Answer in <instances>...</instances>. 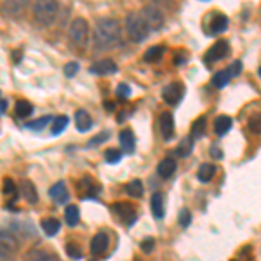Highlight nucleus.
<instances>
[{"mask_svg":"<svg viewBox=\"0 0 261 261\" xmlns=\"http://www.w3.org/2000/svg\"><path fill=\"white\" fill-rule=\"evenodd\" d=\"M140 14L150 30H160L164 26V14L155 5H145Z\"/></svg>","mask_w":261,"mask_h":261,"instance_id":"nucleus-6","label":"nucleus"},{"mask_svg":"<svg viewBox=\"0 0 261 261\" xmlns=\"http://www.w3.org/2000/svg\"><path fill=\"white\" fill-rule=\"evenodd\" d=\"M247 129H249L253 134H261V113L253 115L247 122Z\"/></svg>","mask_w":261,"mask_h":261,"instance_id":"nucleus-35","label":"nucleus"},{"mask_svg":"<svg viewBox=\"0 0 261 261\" xmlns=\"http://www.w3.org/2000/svg\"><path fill=\"white\" fill-rule=\"evenodd\" d=\"M150 206H151V213H153L155 220H162V218H164V197H162V193L157 191V193L151 195Z\"/></svg>","mask_w":261,"mask_h":261,"instance_id":"nucleus-21","label":"nucleus"},{"mask_svg":"<svg viewBox=\"0 0 261 261\" xmlns=\"http://www.w3.org/2000/svg\"><path fill=\"white\" fill-rule=\"evenodd\" d=\"M32 113H34V107H32V103H28L26 100H19L18 103H16V115H18V117L26 118Z\"/></svg>","mask_w":261,"mask_h":261,"instance_id":"nucleus-31","label":"nucleus"},{"mask_svg":"<svg viewBox=\"0 0 261 261\" xmlns=\"http://www.w3.org/2000/svg\"><path fill=\"white\" fill-rule=\"evenodd\" d=\"M164 51H166V47H164V45H153V47H150L147 52H145L143 59L147 63H155V61H158V59L162 58Z\"/></svg>","mask_w":261,"mask_h":261,"instance_id":"nucleus-28","label":"nucleus"},{"mask_svg":"<svg viewBox=\"0 0 261 261\" xmlns=\"http://www.w3.org/2000/svg\"><path fill=\"white\" fill-rule=\"evenodd\" d=\"M204 131H206V117H200L191 124V133L190 136L193 140H200L204 136Z\"/></svg>","mask_w":261,"mask_h":261,"instance_id":"nucleus-29","label":"nucleus"},{"mask_svg":"<svg viewBox=\"0 0 261 261\" xmlns=\"http://www.w3.org/2000/svg\"><path fill=\"white\" fill-rule=\"evenodd\" d=\"M228 42L226 40H218L214 45H211L209 51L206 52V56H204V61H206V67L211 68V65L216 61H220V59L226 58L228 54Z\"/></svg>","mask_w":261,"mask_h":261,"instance_id":"nucleus-8","label":"nucleus"},{"mask_svg":"<svg viewBox=\"0 0 261 261\" xmlns=\"http://www.w3.org/2000/svg\"><path fill=\"white\" fill-rule=\"evenodd\" d=\"M21 195L25 197V200L28 204H37L38 202V193L35 190L34 183L28 180H23L21 181Z\"/></svg>","mask_w":261,"mask_h":261,"instance_id":"nucleus-17","label":"nucleus"},{"mask_svg":"<svg viewBox=\"0 0 261 261\" xmlns=\"http://www.w3.org/2000/svg\"><path fill=\"white\" fill-rule=\"evenodd\" d=\"M37 0H4V14H11V16H18L19 12L25 11L26 5L34 4Z\"/></svg>","mask_w":261,"mask_h":261,"instance_id":"nucleus-12","label":"nucleus"},{"mask_svg":"<svg viewBox=\"0 0 261 261\" xmlns=\"http://www.w3.org/2000/svg\"><path fill=\"white\" fill-rule=\"evenodd\" d=\"M65 221H67L70 226H75V224L80 221V211H78L77 206H74V204L67 206V209H65Z\"/></svg>","mask_w":261,"mask_h":261,"instance_id":"nucleus-27","label":"nucleus"},{"mask_svg":"<svg viewBox=\"0 0 261 261\" xmlns=\"http://www.w3.org/2000/svg\"><path fill=\"white\" fill-rule=\"evenodd\" d=\"M178 221L183 228H188V224L191 223V213L188 209H181L180 214H178Z\"/></svg>","mask_w":261,"mask_h":261,"instance_id":"nucleus-37","label":"nucleus"},{"mask_svg":"<svg viewBox=\"0 0 261 261\" xmlns=\"http://www.w3.org/2000/svg\"><path fill=\"white\" fill-rule=\"evenodd\" d=\"M158 125H160V134L166 141H171L174 136V118L169 112H164L160 113V118H158Z\"/></svg>","mask_w":261,"mask_h":261,"instance_id":"nucleus-11","label":"nucleus"},{"mask_svg":"<svg viewBox=\"0 0 261 261\" xmlns=\"http://www.w3.org/2000/svg\"><path fill=\"white\" fill-rule=\"evenodd\" d=\"M176 160L171 157H166L164 160L158 162V166H157V174L162 178V180H169L171 176H173L174 173H176Z\"/></svg>","mask_w":261,"mask_h":261,"instance_id":"nucleus-13","label":"nucleus"},{"mask_svg":"<svg viewBox=\"0 0 261 261\" xmlns=\"http://www.w3.org/2000/svg\"><path fill=\"white\" fill-rule=\"evenodd\" d=\"M209 153H211V157L213 158H223V151H221V148L218 147V145H211Z\"/></svg>","mask_w":261,"mask_h":261,"instance_id":"nucleus-45","label":"nucleus"},{"mask_svg":"<svg viewBox=\"0 0 261 261\" xmlns=\"http://www.w3.org/2000/svg\"><path fill=\"white\" fill-rule=\"evenodd\" d=\"M232 261H253V256H251V247L247 246V247H244V249H240V253L237 254Z\"/></svg>","mask_w":261,"mask_h":261,"instance_id":"nucleus-40","label":"nucleus"},{"mask_svg":"<svg viewBox=\"0 0 261 261\" xmlns=\"http://www.w3.org/2000/svg\"><path fill=\"white\" fill-rule=\"evenodd\" d=\"M193 138H183L181 140V143L178 145V148H176V153L180 155V157H188V155L191 153V150H193Z\"/></svg>","mask_w":261,"mask_h":261,"instance_id":"nucleus-30","label":"nucleus"},{"mask_svg":"<svg viewBox=\"0 0 261 261\" xmlns=\"http://www.w3.org/2000/svg\"><path fill=\"white\" fill-rule=\"evenodd\" d=\"M51 122V117L49 115H45V117H42V118H38V120H34V122H28L26 124V127L28 129H34V131H42V129L45 127V125Z\"/></svg>","mask_w":261,"mask_h":261,"instance_id":"nucleus-36","label":"nucleus"},{"mask_svg":"<svg viewBox=\"0 0 261 261\" xmlns=\"http://www.w3.org/2000/svg\"><path fill=\"white\" fill-rule=\"evenodd\" d=\"M0 103H2V115H5V112H7V100H5V98H2V101H0Z\"/></svg>","mask_w":261,"mask_h":261,"instance_id":"nucleus-48","label":"nucleus"},{"mask_svg":"<svg viewBox=\"0 0 261 261\" xmlns=\"http://www.w3.org/2000/svg\"><path fill=\"white\" fill-rule=\"evenodd\" d=\"M120 42V26L115 19L101 18L92 30V44L98 51L113 49Z\"/></svg>","mask_w":261,"mask_h":261,"instance_id":"nucleus-1","label":"nucleus"},{"mask_svg":"<svg viewBox=\"0 0 261 261\" xmlns=\"http://www.w3.org/2000/svg\"><path fill=\"white\" fill-rule=\"evenodd\" d=\"M122 158V151L117 150V148H108L107 151H105V160L108 162V164H118Z\"/></svg>","mask_w":261,"mask_h":261,"instance_id":"nucleus-34","label":"nucleus"},{"mask_svg":"<svg viewBox=\"0 0 261 261\" xmlns=\"http://www.w3.org/2000/svg\"><path fill=\"white\" fill-rule=\"evenodd\" d=\"M42 230H44V233L47 237H54L56 233L59 232V228H61V223H59L56 218H44L40 223Z\"/></svg>","mask_w":261,"mask_h":261,"instance_id":"nucleus-22","label":"nucleus"},{"mask_svg":"<svg viewBox=\"0 0 261 261\" xmlns=\"http://www.w3.org/2000/svg\"><path fill=\"white\" fill-rule=\"evenodd\" d=\"M185 96V85L183 82H171L169 85L162 89V100L167 105H178Z\"/></svg>","mask_w":261,"mask_h":261,"instance_id":"nucleus-7","label":"nucleus"},{"mask_svg":"<svg viewBox=\"0 0 261 261\" xmlns=\"http://www.w3.org/2000/svg\"><path fill=\"white\" fill-rule=\"evenodd\" d=\"M117 70L118 67L112 59H101V61H96L94 65L89 67V74L94 75H113L117 74Z\"/></svg>","mask_w":261,"mask_h":261,"instance_id":"nucleus-10","label":"nucleus"},{"mask_svg":"<svg viewBox=\"0 0 261 261\" xmlns=\"http://www.w3.org/2000/svg\"><path fill=\"white\" fill-rule=\"evenodd\" d=\"M89 261H94V260H89Z\"/></svg>","mask_w":261,"mask_h":261,"instance_id":"nucleus-51","label":"nucleus"},{"mask_svg":"<svg viewBox=\"0 0 261 261\" xmlns=\"http://www.w3.org/2000/svg\"><path fill=\"white\" fill-rule=\"evenodd\" d=\"M108 138H110V133H108V131H107V133H101V134H98L96 138H92V140L87 143V147H98L100 143H105Z\"/></svg>","mask_w":261,"mask_h":261,"instance_id":"nucleus-41","label":"nucleus"},{"mask_svg":"<svg viewBox=\"0 0 261 261\" xmlns=\"http://www.w3.org/2000/svg\"><path fill=\"white\" fill-rule=\"evenodd\" d=\"M228 28V18L221 12L213 14V19L209 23V35H216V34H223L224 30Z\"/></svg>","mask_w":261,"mask_h":261,"instance_id":"nucleus-15","label":"nucleus"},{"mask_svg":"<svg viewBox=\"0 0 261 261\" xmlns=\"http://www.w3.org/2000/svg\"><path fill=\"white\" fill-rule=\"evenodd\" d=\"M232 118L228 117V115H220V117H216V120H214V133L218 134V136H224V134L232 129Z\"/></svg>","mask_w":261,"mask_h":261,"instance_id":"nucleus-20","label":"nucleus"},{"mask_svg":"<svg viewBox=\"0 0 261 261\" xmlns=\"http://www.w3.org/2000/svg\"><path fill=\"white\" fill-rule=\"evenodd\" d=\"M107 247H108L107 233L100 232V233H96V235L92 237V240H91V253H92V256H101V254H105Z\"/></svg>","mask_w":261,"mask_h":261,"instance_id":"nucleus-14","label":"nucleus"},{"mask_svg":"<svg viewBox=\"0 0 261 261\" xmlns=\"http://www.w3.org/2000/svg\"><path fill=\"white\" fill-rule=\"evenodd\" d=\"M230 78H232V74H230V70H221V72H218L216 75H213V78H211V84L214 85V87H218V89H221V87H224V85L230 82Z\"/></svg>","mask_w":261,"mask_h":261,"instance_id":"nucleus-26","label":"nucleus"},{"mask_svg":"<svg viewBox=\"0 0 261 261\" xmlns=\"http://www.w3.org/2000/svg\"><path fill=\"white\" fill-rule=\"evenodd\" d=\"M214 173H216V167H214L213 164H202V166L199 167L197 178H199V181H202V183H209L214 178Z\"/></svg>","mask_w":261,"mask_h":261,"instance_id":"nucleus-25","label":"nucleus"},{"mask_svg":"<svg viewBox=\"0 0 261 261\" xmlns=\"http://www.w3.org/2000/svg\"><path fill=\"white\" fill-rule=\"evenodd\" d=\"M63 70H65V75H67L68 78L75 77V75H77V72H78V65H77V61H70V63H67Z\"/></svg>","mask_w":261,"mask_h":261,"instance_id":"nucleus-39","label":"nucleus"},{"mask_svg":"<svg viewBox=\"0 0 261 261\" xmlns=\"http://www.w3.org/2000/svg\"><path fill=\"white\" fill-rule=\"evenodd\" d=\"M148 26L141 14L138 12H129L125 16V32H127L129 38L133 42H143L148 37Z\"/></svg>","mask_w":261,"mask_h":261,"instance_id":"nucleus-2","label":"nucleus"},{"mask_svg":"<svg viewBox=\"0 0 261 261\" xmlns=\"http://www.w3.org/2000/svg\"><path fill=\"white\" fill-rule=\"evenodd\" d=\"M153 249H155V240L151 239V237H148V239H145L143 242H141V251H143V253L150 254Z\"/></svg>","mask_w":261,"mask_h":261,"instance_id":"nucleus-42","label":"nucleus"},{"mask_svg":"<svg viewBox=\"0 0 261 261\" xmlns=\"http://www.w3.org/2000/svg\"><path fill=\"white\" fill-rule=\"evenodd\" d=\"M12 59H14V63H16V65H18V63L23 59V54H21V52H19V51L12 52Z\"/></svg>","mask_w":261,"mask_h":261,"instance_id":"nucleus-46","label":"nucleus"},{"mask_svg":"<svg viewBox=\"0 0 261 261\" xmlns=\"http://www.w3.org/2000/svg\"><path fill=\"white\" fill-rule=\"evenodd\" d=\"M115 92H117L118 98H129V96H131V89H129V85L124 84V82L117 85V91Z\"/></svg>","mask_w":261,"mask_h":261,"instance_id":"nucleus-43","label":"nucleus"},{"mask_svg":"<svg viewBox=\"0 0 261 261\" xmlns=\"http://www.w3.org/2000/svg\"><path fill=\"white\" fill-rule=\"evenodd\" d=\"M118 140H120V147L124 153H133L134 148H136V138H134L131 129H124L120 136H118Z\"/></svg>","mask_w":261,"mask_h":261,"instance_id":"nucleus-16","label":"nucleus"},{"mask_svg":"<svg viewBox=\"0 0 261 261\" xmlns=\"http://www.w3.org/2000/svg\"><path fill=\"white\" fill-rule=\"evenodd\" d=\"M67 254L72 258V260H80L82 258V251L80 247H77L75 244H67Z\"/></svg>","mask_w":261,"mask_h":261,"instance_id":"nucleus-38","label":"nucleus"},{"mask_svg":"<svg viewBox=\"0 0 261 261\" xmlns=\"http://www.w3.org/2000/svg\"><path fill=\"white\" fill-rule=\"evenodd\" d=\"M112 211H113V214L118 218L120 221H124L127 226H131V224L136 221V214H134V207L131 206V204L127 202H117L112 206Z\"/></svg>","mask_w":261,"mask_h":261,"instance_id":"nucleus-9","label":"nucleus"},{"mask_svg":"<svg viewBox=\"0 0 261 261\" xmlns=\"http://www.w3.org/2000/svg\"><path fill=\"white\" fill-rule=\"evenodd\" d=\"M26 261H61L54 253H47V251H32L26 256Z\"/></svg>","mask_w":261,"mask_h":261,"instance_id":"nucleus-23","label":"nucleus"},{"mask_svg":"<svg viewBox=\"0 0 261 261\" xmlns=\"http://www.w3.org/2000/svg\"><path fill=\"white\" fill-rule=\"evenodd\" d=\"M68 125V117L67 115H59V117L54 118V122H52V134L54 136H58V134H61V131H65Z\"/></svg>","mask_w":261,"mask_h":261,"instance_id":"nucleus-32","label":"nucleus"},{"mask_svg":"<svg viewBox=\"0 0 261 261\" xmlns=\"http://www.w3.org/2000/svg\"><path fill=\"white\" fill-rule=\"evenodd\" d=\"M183 59H185L183 54H176L173 58V63H174V65H181V63H183Z\"/></svg>","mask_w":261,"mask_h":261,"instance_id":"nucleus-47","label":"nucleus"},{"mask_svg":"<svg viewBox=\"0 0 261 261\" xmlns=\"http://www.w3.org/2000/svg\"><path fill=\"white\" fill-rule=\"evenodd\" d=\"M143 191H145V188L140 180H133L125 185V193H127L129 197H133V199H140L141 195H143Z\"/></svg>","mask_w":261,"mask_h":261,"instance_id":"nucleus-24","label":"nucleus"},{"mask_svg":"<svg viewBox=\"0 0 261 261\" xmlns=\"http://www.w3.org/2000/svg\"><path fill=\"white\" fill-rule=\"evenodd\" d=\"M260 75H261V67H260Z\"/></svg>","mask_w":261,"mask_h":261,"instance_id":"nucleus-50","label":"nucleus"},{"mask_svg":"<svg viewBox=\"0 0 261 261\" xmlns=\"http://www.w3.org/2000/svg\"><path fill=\"white\" fill-rule=\"evenodd\" d=\"M68 38H70V44L74 47H85L87 44V38H89V25L85 19L77 18L72 21L70 30H68Z\"/></svg>","mask_w":261,"mask_h":261,"instance_id":"nucleus-4","label":"nucleus"},{"mask_svg":"<svg viewBox=\"0 0 261 261\" xmlns=\"http://www.w3.org/2000/svg\"><path fill=\"white\" fill-rule=\"evenodd\" d=\"M103 107L107 108V110H113V105H112V101H107V103H103Z\"/></svg>","mask_w":261,"mask_h":261,"instance_id":"nucleus-49","label":"nucleus"},{"mask_svg":"<svg viewBox=\"0 0 261 261\" xmlns=\"http://www.w3.org/2000/svg\"><path fill=\"white\" fill-rule=\"evenodd\" d=\"M56 14H58V2L56 0H37L34 4V18L38 25H52Z\"/></svg>","mask_w":261,"mask_h":261,"instance_id":"nucleus-3","label":"nucleus"},{"mask_svg":"<svg viewBox=\"0 0 261 261\" xmlns=\"http://www.w3.org/2000/svg\"><path fill=\"white\" fill-rule=\"evenodd\" d=\"M49 197H52L58 204L67 202L68 190H67V186H65V183H63V181H58L54 186H51V190H49Z\"/></svg>","mask_w":261,"mask_h":261,"instance_id":"nucleus-19","label":"nucleus"},{"mask_svg":"<svg viewBox=\"0 0 261 261\" xmlns=\"http://www.w3.org/2000/svg\"><path fill=\"white\" fill-rule=\"evenodd\" d=\"M228 70H230L232 77H237V75H240V72H242V63H240V61H233L232 65L228 67Z\"/></svg>","mask_w":261,"mask_h":261,"instance_id":"nucleus-44","label":"nucleus"},{"mask_svg":"<svg viewBox=\"0 0 261 261\" xmlns=\"http://www.w3.org/2000/svg\"><path fill=\"white\" fill-rule=\"evenodd\" d=\"M0 237H2V244H0V251H2V261H11L12 254L18 249V239L12 235L11 230L7 228H2L0 232Z\"/></svg>","mask_w":261,"mask_h":261,"instance_id":"nucleus-5","label":"nucleus"},{"mask_svg":"<svg viewBox=\"0 0 261 261\" xmlns=\"http://www.w3.org/2000/svg\"><path fill=\"white\" fill-rule=\"evenodd\" d=\"M75 125H77V129L80 131V133L89 131V129L92 127L91 115H89L85 110H77V112H75Z\"/></svg>","mask_w":261,"mask_h":261,"instance_id":"nucleus-18","label":"nucleus"},{"mask_svg":"<svg viewBox=\"0 0 261 261\" xmlns=\"http://www.w3.org/2000/svg\"><path fill=\"white\" fill-rule=\"evenodd\" d=\"M4 193L12 199L11 204H14L16 200H18V188H16L14 181L9 180V178H5V180H4Z\"/></svg>","mask_w":261,"mask_h":261,"instance_id":"nucleus-33","label":"nucleus"}]
</instances>
